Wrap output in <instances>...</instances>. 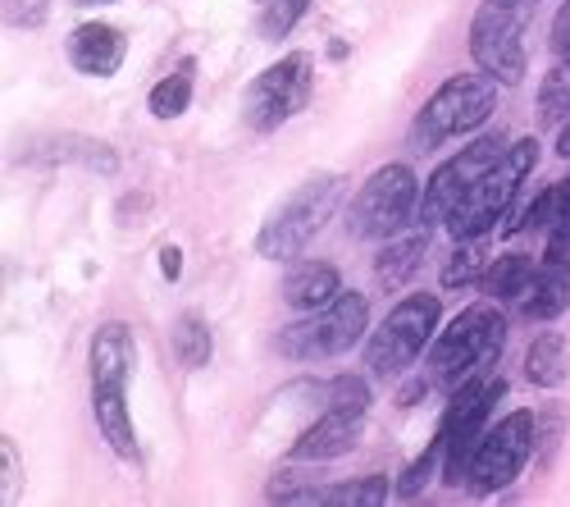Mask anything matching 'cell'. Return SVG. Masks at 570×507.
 Here are the masks:
<instances>
[{"instance_id": "cell-25", "label": "cell", "mask_w": 570, "mask_h": 507, "mask_svg": "<svg viewBox=\"0 0 570 507\" xmlns=\"http://www.w3.org/2000/svg\"><path fill=\"white\" fill-rule=\"evenodd\" d=\"M489 243L484 238H465L456 243L452 261L443 265V289H470V284H480L484 274H489Z\"/></svg>"}, {"instance_id": "cell-11", "label": "cell", "mask_w": 570, "mask_h": 507, "mask_svg": "<svg viewBox=\"0 0 570 507\" xmlns=\"http://www.w3.org/2000/svg\"><path fill=\"white\" fill-rule=\"evenodd\" d=\"M502 393H507V384L489 380V376H470L465 384L452 389L448 417H443V430H439V443H443V467L439 471H443L448 485L465 480L470 452L484 439V421H489V411L502 402Z\"/></svg>"}, {"instance_id": "cell-8", "label": "cell", "mask_w": 570, "mask_h": 507, "mask_svg": "<svg viewBox=\"0 0 570 507\" xmlns=\"http://www.w3.org/2000/svg\"><path fill=\"white\" fill-rule=\"evenodd\" d=\"M534 19V0H484L470 19V56L498 82L525 78V28Z\"/></svg>"}, {"instance_id": "cell-9", "label": "cell", "mask_w": 570, "mask_h": 507, "mask_svg": "<svg viewBox=\"0 0 570 507\" xmlns=\"http://www.w3.org/2000/svg\"><path fill=\"white\" fill-rule=\"evenodd\" d=\"M534 448H539V421L530 417V411H511V417H502L493 430H484L480 443H474L461 485H465L474 498L498 494V489H507L511 480H520V471L530 467Z\"/></svg>"}, {"instance_id": "cell-10", "label": "cell", "mask_w": 570, "mask_h": 507, "mask_svg": "<svg viewBox=\"0 0 570 507\" xmlns=\"http://www.w3.org/2000/svg\"><path fill=\"white\" fill-rule=\"evenodd\" d=\"M370 417V384L361 376H343L328 384V402L324 417L293 443V462H328V457H343L356 448L361 430Z\"/></svg>"}, {"instance_id": "cell-1", "label": "cell", "mask_w": 570, "mask_h": 507, "mask_svg": "<svg viewBox=\"0 0 570 507\" xmlns=\"http://www.w3.org/2000/svg\"><path fill=\"white\" fill-rule=\"evenodd\" d=\"M507 343V320L498 306H465L448 334L430 343V361H424V380L434 389H456L470 376H489Z\"/></svg>"}, {"instance_id": "cell-18", "label": "cell", "mask_w": 570, "mask_h": 507, "mask_svg": "<svg viewBox=\"0 0 570 507\" xmlns=\"http://www.w3.org/2000/svg\"><path fill=\"white\" fill-rule=\"evenodd\" d=\"M91 411H97V430L101 439L124 457V462H141L137 448V430H132V411H128V393H91Z\"/></svg>"}, {"instance_id": "cell-23", "label": "cell", "mask_w": 570, "mask_h": 507, "mask_svg": "<svg viewBox=\"0 0 570 507\" xmlns=\"http://www.w3.org/2000/svg\"><path fill=\"white\" fill-rule=\"evenodd\" d=\"M193 82H197V65L193 60H183L169 78H160L156 87H151V115L156 119H178L187 106H193Z\"/></svg>"}, {"instance_id": "cell-32", "label": "cell", "mask_w": 570, "mask_h": 507, "mask_svg": "<svg viewBox=\"0 0 570 507\" xmlns=\"http://www.w3.org/2000/svg\"><path fill=\"white\" fill-rule=\"evenodd\" d=\"M552 41H557V51H566V46H570V0H566V6L557 10V23H552Z\"/></svg>"}, {"instance_id": "cell-21", "label": "cell", "mask_w": 570, "mask_h": 507, "mask_svg": "<svg viewBox=\"0 0 570 507\" xmlns=\"http://www.w3.org/2000/svg\"><path fill=\"white\" fill-rule=\"evenodd\" d=\"M534 261L525 256V252H507V256H498L493 265H489V274H484V289L498 298V302H520L525 298V289H530V280H534Z\"/></svg>"}, {"instance_id": "cell-19", "label": "cell", "mask_w": 570, "mask_h": 507, "mask_svg": "<svg viewBox=\"0 0 570 507\" xmlns=\"http://www.w3.org/2000/svg\"><path fill=\"white\" fill-rule=\"evenodd\" d=\"M566 306H570V265L543 261L534 270L525 298H520V311H525L530 320H557Z\"/></svg>"}, {"instance_id": "cell-28", "label": "cell", "mask_w": 570, "mask_h": 507, "mask_svg": "<svg viewBox=\"0 0 570 507\" xmlns=\"http://www.w3.org/2000/svg\"><path fill=\"white\" fill-rule=\"evenodd\" d=\"M306 10H311V0H269V6H265V37H269V41L288 37V32L302 23Z\"/></svg>"}, {"instance_id": "cell-31", "label": "cell", "mask_w": 570, "mask_h": 507, "mask_svg": "<svg viewBox=\"0 0 570 507\" xmlns=\"http://www.w3.org/2000/svg\"><path fill=\"white\" fill-rule=\"evenodd\" d=\"M160 274H165L169 284H174L178 274H183V252H178L174 243H165V247H160Z\"/></svg>"}, {"instance_id": "cell-4", "label": "cell", "mask_w": 570, "mask_h": 507, "mask_svg": "<svg viewBox=\"0 0 570 507\" xmlns=\"http://www.w3.org/2000/svg\"><path fill=\"white\" fill-rule=\"evenodd\" d=\"M420 197L424 188L415 183V169L393 160V165H379L347 206V234L370 243V238H397L415 224L420 215Z\"/></svg>"}, {"instance_id": "cell-26", "label": "cell", "mask_w": 570, "mask_h": 507, "mask_svg": "<svg viewBox=\"0 0 570 507\" xmlns=\"http://www.w3.org/2000/svg\"><path fill=\"white\" fill-rule=\"evenodd\" d=\"M384 498H389L384 476H356L347 485H324V503H338V507H379Z\"/></svg>"}, {"instance_id": "cell-27", "label": "cell", "mask_w": 570, "mask_h": 507, "mask_svg": "<svg viewBox=\"0 0 570 507\" xmlns=\"http://www.w3.org/2000/svg\"><path fill=\"white\" fill-rule=\"evenodd\" d=\"M434 467H443V443H439V439H434V443L424 448L415 462L402 471V480H397V498H415L424 485H430V471H434Z\"/></svg>"}, {"instance_id": "cell-2", "label": "cell", "mask_w": 570, "mask_h": 507, "mask_svg": "<svg viewBox=\"0 0 570 507\" xmlns=\"http://www.w3.org/2000/svg\"><path fill=\"white\" fill-rule=\"evenodd\" d=\"M539 165V137H520L515 147L502 152V160L474 183V188L461 197V206L448 215V234L456 243L465 238H484L498 220H507V211L520 202V188Z\"/></svg>"}, {"instance_id": "cell-29", "label": "cell", "mask_w": 570, "mask_h": 507, "mask_svg": "<svg viewBox=\"0 0 570 507\" xmlns=\"http://www.w3.org/2000/svg\"><path fill=\"white\" fill-rule=\"evenodd\" d=\"M23 489V462H19V443L14 439H0V503H14Z\"/></svg>"}, {"instance_id": "cell-12", "label": "cell", "mask_w": 570, "mask_h": 507, "mask_svg": "<svg viewBox=\"0 0 570 507\" xmlns=\"http://www.w3.org/2000/svg\"><path fill=\"white\" fill-rule=\"evenodd\" d=\"M311 87H315V60H311L306 51H293V56L274 60V65L247 87V97H243V119H247V128H252V133H274V128H283L293 115L306 110Z\"/></svg>"}, {"instance_id": "cell-20", "label": "cell", "mask_w": 570, "mask_h": 507, "mask_svg": "<svg viewBox=\"0 0 570 507\" xmlns=\"http://www.w3.org/2000/svg\"><path fill=\"white\" fill-rule=\"evenodd\" d=\"M570 376V343L561 334H539L525 357V380L534 389H561Z\"/></svg>"}, {"instance_id": "cell-33", "label": "cell", "mask_w": 570, "mask_h": 507, "mask_svg": "<svg viewBox=\"0 0 570 507\" xmlns=\"http://www.w3.org/2000/svg\"><path fill=\"white\" fill-rule=\"evenodd\" d=\"M73 6L82 10V6H115V0H73Z\"/></svg>"}, {"instance_id": "cell-7", "label": "cell", "mask_w": 570, "mask_h": 507, "mask_svg": "<svg viewBox=\"0 0 570 507\" xmlns=\"http://www.w3.org/2000/svg\"><path fill=\"white\" fill-rule=\"evenodd\" d=\"M439 315H443V302L434 293L402 298L374 325V334L365 339V371L370 376H402L420 352H430V339L439 330Z\"/></svg>"}, {"instance_id": "cell-17", "label": "cell", "mask_w": 570, "mask_h": 507, "mask_svg": "<svg viewBox=\"0 0 570 507\" xmlns=\"http://www.w3.org/2000/svg\"><path fill=\"white\" fill-rule=\"evenodd\" d=\"M424 252H430V224H424V228H406V234L389 238V247L379 252V261H374V280H379V289H389V293H393V289L411 284V274L420 270Z\"/></svg>"}, {"instance_id": "cell-34", "label": "cell", "mask_w": 570, "mask_h": 507, "mask_svg": "<svg viewBox=\"0 0 570 507\" xmlns=\"http://www.w3.org/2000/svg\"><path fill=\"white\" fill-rule=\"evenodd\" d=\"M561 197H566V202H570V178H566V183H561Z\"/></svg>"}, {"instance_id": "cell-16", "label": "cell", "mask_w": 570, "mask_h": 507, "mask_svg": "<svg viewBox=\"0 0 570 507\" xmlns=\"http://www.w3.org/2000/svg\"><path fill=\"white\" fill-rule=\"evenodd\" d=\"M343 293V274L334 261H293L283 274V302L293 311H320Z\"/></svg>"}, {"instance_id": "cell-13", "label": "cell", "mask_w": 570, "mask_h": 507, "mask_svg": "<svg viewBox=\"0 0 570 507\" xmlns=\"http://www.w3.org/2000/svg\"><path fill=\"white\" fill-rule=\"evenodd\" d=\"M502 152H507V143L498 133H489V137H474V143L465 152H456L448 165H439L430 188H424V197H420V224H430V228L448 224V215L461 206V197L502 160Z\"/></svg>"}, {"instance_id": "cell-15", "label": "cell", "mask_w": 570, "mask_h": 507, "mask_svg": "<svg viewBox=\"0 0 570 507\" xmlns=\"http://www.w3.org/2000/svg\"><path fill=\"white\" fill-rule=\"evenodd\" d=\"M65 56L87 78H110V74H119V65L128 56V37L110 23H82V28L69 32Z\"/></svg>"}, {"instance_id": "cell-5", "label": "cell", "mask_w": 570, "mask_h": 507, "mask_svg": "<svg viewBox=\"0 0 570 507\" xmlns=\"http://www.w3.org/2000/svg\"><path fill=\"white\" fill-rule=\"evenodd\" d=\"M493 110H498V78L484 74V69L480 74H456L415 115V147L434 152V147L452 143V137L484 128V119Z\"/></svg>"}, {"instance_id": "cell-6", "label": "cell", "mask_w": 570, "mask_h": 507, "mask_svg": "<svg viewBox=\"0 0 570 507\" xmlns=\"http://www.w3.org/2000/svg\"><path fill=\"white\" fill-rule=\"evenodd\" d=\"M370 334V298L365 293H338L328 306L311 311L297 325L278 330L274 348L288 361H328L352 352L361 339Z\"/></svg>"}, {"instance_id": "cell-3", "label": "cell", "mask_w": 570, "mask_h": 507, "mask_svg": "<svg viewBox=\"0 0 570 507\" xmlns=\"http://www.w3.org/2000/svg\"><path fill=\"white\" fill-rule=\"evenodd\" d=\"M338 188H343L338 174H311L302 188H293V197L265 220V228L256 234V252H261L265 261L293 265V261L315 243L320 228L334 220V211H338Z\"/></svg>"}, {"instance_id": "cell-14", "label": "cell", "mask_w": 570, "mask_h": 507, "mask_svg": "<svg viewBox=\"0 0 570 507\" xmlns=\"http://www.w3.org/2000/svg\"><path fill=\"white\" fill-rule=\"evenodd\" d=\"M137 376V343L124 320H106L91 334V393H128Z\"/></svg>"}, {"instance_id": "cell-22", "label": "cell", "mask_w": 570, "mask_h": 507, "mask_svg": "<svg viewBox=\"0 0 570 507\" xmlns=\"http://www.w3.org/2000/svg\"><path fill=\"white\" fill-rule=\"evenodd\" d=\"M174 357H178V365H187V371H202V365H210V352H215V343H210V325L197 315V311H183L178 320H174Z\"/></svg>"}, {"instance_id": "cell-24", "label": "cell", "mask_w": 570, "mask_h": 507, "mask_svg": "<svg viewBox=\"0 0 570 507\" xmlns=\"http://www.w3.org/2000/svg\"><path fill=\"white\" fill-rule=\"evenodd\" d=\"M561 119H570V46L561 51V60L552 65V74L539 87V124L557 128Z\"/></svg>"}, {"instance_id": "cell-30", "label": "cell", "mask_w": 570, "mask_h": 507, "mask_svg": "<svg viewBox=\"0 0 570 507\" xmlns=\"http://www.w3.org/2000/svg\"><path fill=\"white\" fill-rule=\"evenodd\" d=\"M51 19V0H6V23L19 32H37Z\"/></svg>"}]
</instances>
